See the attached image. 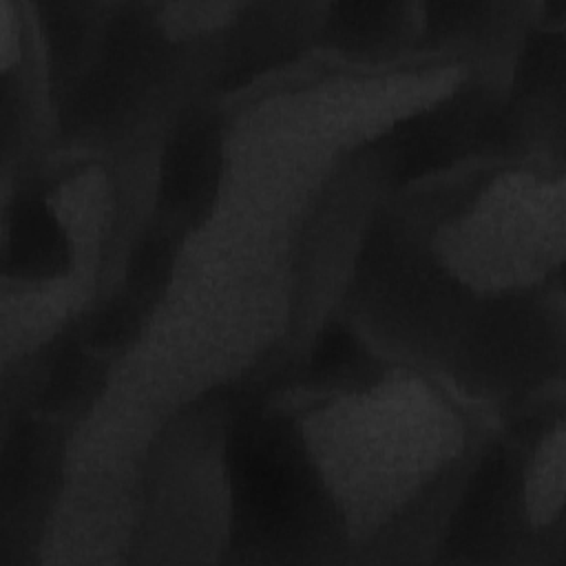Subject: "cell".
<instances>
[{"mask_svg":"<svg viewBox=\"0 0 566 566\" xmlns=\"http://www.w3.org/2000/svg\"><path fill=\"white\" fill-rule=\"evenodd\" d=\"M230 405L192 400L148 440L135 484L130 551L155 559H214L230 548L232 502L226 460Z\"/></svg>","mask_w":566,"mask_h":566,"instance_id":"obj_2","label":"cell"},{"mask_svg":"<svg viewBox=\"0 0 566 566\" xmlns=\"http://www.w3.org/2000/svg\"><path fill=\"white\" fill-rule=\"evenodd\" d=\"M420 2H329L314 46L354 62H391L418 49Z\"/></svg>","mask_w":566,"mask_h":566,"instance_id":"obj_7","label":"cell"},{"mask_svg":"<svg viewBox=\"0 0 566 566\" xmlns=\"http://www.w3.org/2000/svg\"><path fill=\"white\" fill-rule=\"evenodd\" d=\"M226 460L230 548L263 562H332L347 551L279 400L230 405Z\"/></svg>","mask_w":566,"mask_h":566,"instance_id":"obj_1","label":"cell"},{"mask_svg":"<svg viewBox=\"0 0 566 566\" xmlns=\"http://www.w3.org/2000/svg\"><path fill=\"white\" fill-rule=\"evenodd\" d=\"M69 460L71 422L35 409L2 418V562L15 564L40 551L69 480Z\"/></svg>","mask_w":566,"mask_h":566,"instance_id":"obj_5","label":"cell"},{"mask_svg":"<svg viewBox=\"0 0 566 566\" xmlns=\"http://www.w3.org/2000/svg\"><path fill=\"white\" fill-rule=\"evenodd\" d=\"M562 334L548 287L489 298L467 323L444 382L480 409H517L559 374Z\"/></svg>","mask_w":566,"mask_h":566,"instance_id":"obj_3","label":"cell"},{"mask_svg":"<svg viewBox=\"0 0 566 566\" xmlns=\"http://www.w3.org/2000/svg\"><path fill=\"white\" fill-rule=\"evenodd\" d=\"M228 172V126L210 95L186 104L161 137L153 214L188 232L214 212Z\"/></svg>","mask_w":566,"mask_h":566,"instance_id":"obj_6","label":"cell"},{"mask_svg":"<svg viewBox=\"0 0 566 566\" xmlns=\"http://www.w3.org/2000/svg\"><path fill=\"white\" fill-rule=\"evenodd\" d=\"M528 2H420L418 51H478L480 57L517 53L535 22Z\"/></svg>","mask_w":566,"mask_h":566,"instance_id":"obj_8","label":"cell"},{"mask_svg":"<svg viewBox=\"0 0 566 566\" xmlns=\"http://www.w3.org/2000/svg\"><path fill=\"white\" fill-rule=\"evenodd\" d=\"M537 542L524 493L520 431L493 436L460 484L438 548L440 559L513 562Z\"/></svg>","mask_w":566,"mask_h":566,"instance_id":"obj_4","label":"cell"}]
</instances>
